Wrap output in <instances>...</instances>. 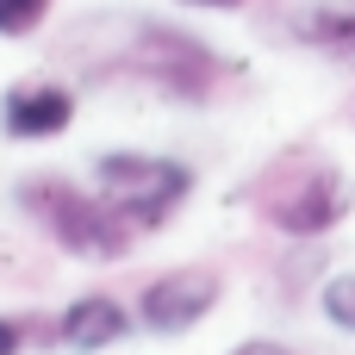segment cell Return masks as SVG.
<instances>
[{
  "instance_id": "1",
  "label": "cell",
  "mask_w": 355,
  "mask_h": 355,
  "mask_svg": "<svg viewBox=\"0 0 355 355\" xmlns=\"http://www.w3.org/2000/svg\"><path fill=\"white\" fill-rule=\"evenodd\" d=\"M256 212L281 231V237H324V231H337L343 218H349L355 206V187L349 175L331 162V156H318V150H287V156H275L268 168H262V181H256Z\"/></svg>"
},
{
  "instance_id": "2",
  "label": "cell",
  "mask_w": 355,
  "mask_h": 355,
  "mask_svg": "<svg viewBox=\"0 0 355 355\" xmlns=\"http://www.w3.org/2000/svg\"><path fill=\"white\" fill-rule=\"evenodd\" d=\"M94 193L131 225V231H156L168 225V212L193 193V168L175 156H150V150H106L94 162Z\"/></svg>"
},
{
  "instance_id": "3",
  "label": "cell",
  "mask_w": 355,
  "mask_h": 355,
  "mask_svg": "<svg viewBox=\"0 0 355 355\" xmlns=\"http://www.w3.org/2000/svg\"><path fill=\"white\" fill-rule=\"evenodd\" d=\"M19 200L44 218V231H50L69 256H87V262H112V256H125L131 237H137L100 193H81V187H69V181H56V175L31 181Z\"/></svg>"
},
{
  "instance_id": "4",
  "label": "cell",
  "mask_w": 355,
  "mask_h": 355,
  "mask_svg": "<svg viewBox=\"0 0 355 355\" xmlns=\"http://www.w3.org/2000/svg\"><path fill=\"white\" fill-rule=\"evenodd\" d=\"M125 69H137V75H150L175 94H206V81L218 75V56L206 44L168 31V25H137V37L125 50Z\"/></svg>"
},
{
  "instance_id": "5",
  "label": "cell",
  "mask_w": 355,
  "mask_h": 355,
  "mask_svg": "<svg viewBox=\"0 0 355 355\" xmlns=\"http://www.w3.org/2000/svg\"><path fill=\"white\" fill-rule=\"evenodd\" d=\"M218 275L212 268H168V275H156L144 293H137V318H144V331H156V337H181V331H193L212 306H218Z\"/></svg>"
},
{
  "instance_id": "6",
  "label": "cell",
  "mask_w": 355,
  "mask_h": 355,
  "mask_svg": "<svg viewBox=\"0 0 355 355\" xmlns=\"http://www.w3.org/2000/svg\"><path fill=\"white\" fill-rule=\"evenodd\" d=\"M69 119H75V94L62 87V81H19V87H6V100H0V125H6V137H31V144H44V137H62L69 131Z\"/></svg>"
},
{
  "instance_id": "7",
  "label": "cell",
  "mask_w": 355,
  "mask_h": 355,
  "mask_svg": "<svg viewBox=\"0 0 355 355\" xmlns=\"http://www.w3.org/2000/svg\"><path fill=\"white\" fill-rule=\"evenodd\" d=\"M62 343L69 349H81V355H94V349H112L125 331H131V312L119 306V300H106V293H87V300H75L69 312H62Z\"/></svg>"
},
{
  "instance_id": "8",
  "label": "cell",
  "mask_w": 355,
  "mask_h": 355,
  "mask_svg": "<svg viewBox=\"0 0 355 355\" xmlns=\"http://www.w3.org/2000/svg\"><path fill=\"white\" fill-rule=\"evenodd\" d=\"M293 31L318 50H355V0H312L293 19Z\"/></svg>"
},
{
  "instance_id": "9",
  "label": "cell",
  "mask_w": 355,
  "mask_h": 355,
  "mask_svg": "<svg viewBox=\"0 0 355 355\" xmlns=\"http://www.w3.org/2000/svg\"><path fill=\"white\" fill-rule=\"evenodd\" d=\"M318 306H324V318H331L337 331L355 337V275H331L324 293H318Z\"/></svg>"
},
{
  "instance_id": "10",
  "label": "cell",
  "mask_w": 355,
  "mask_h": 355,
  "mask_svg": "<svg viewBox=\"0 0 355 355\" xmlns=\"http://www.w3.org/2000/svg\"><path fill=\"white\" fill-rule=\"evenodd\" d=\"M44 12H50V0H0V37H25V31H37Z\"/></svg>"
},
{
  "instance_id": "11",
  "label": "cell",
  "mask_w": 355,
  "mask_h": 355,
  "mask_svg": "<svg viewBox=\"0 0 355 355\" xmlns=\"http://www.w3.org/2000/svg\"><path fill=\"white\" fill-rule=\"evenodd\" d=\"M231 355H293L287 343H268V337H250V343H237Z\"/></svg>"
},
{
  "instance_id": "12",
  "label": "cell",
  "mask_w": 355,
  "mask_h": 355,
  "mask_svg": "<svg viewBox=\"0 0 355 355\" xmlns=\"http://www.w3.org/2000/svg\"><path fill=\"white\" fill-rule=\"evenodd\" d=\"M0 355H19V324L12 318H0Z\"/></svg>"
},
{
  "instance_id": "13",
  "label": "cell",
  "mask_w": 355,
  "mask_h": 355,
  "mask_svg": "<svg viewBox=\"0 0 355 355\" xmlns=\"http://www.w3.org/2000/svg\"><path fill=\"white\" fill-rule=\"evenodd\" d=\"M181 6H212V12H231V6H243V0H181Z\"/></svg>"
}]
</instances>
